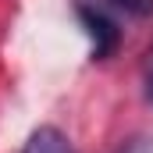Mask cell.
<instances>
[{
  "label": "cell",
  "mask_w": 153,
  "mask_h": 153,
  "mask_svg": "<svg viewBox=\"0 0 153 153\" xmlns=\"http://www.w3.org/2000/svg\"><path fill=\"white\" fill-rule=\"evenodd\" d=\"M75 14L82 22V29H85V36H89V43H93V61H107L121 46V29L111 18V11L100 7V4H85L82 0L75 7Z\"/></svg>",
  "instance_id": "obj_1"
},
{
  "label": "cell",
  "mask_w": 153,
  "mask_h": 153,
  "mask_svg": "<svg viewBox=\"0 0 153 153\" xmlns=\"http://www.w3.org/2000/svg\"><path fill=\"white\" fill-rule=\"evenodd\" d=\"M22 153H78V150H75V143H71L61 128L43 125V128H36V132L29 135V143L22 146Z\"/></svg>",
  "instance_id": "obj_2"
},
{
  "label": "cell",
  "mask_w": 153,
  "mask_h": 153,
  "mask_svg": "<svg viewBox=\"0 0 153 153\" xmlns=\"http://www.w3.org/2000/svg\"><path fill=\"white\" fill-rule=\"evenodd\" d=\"M107 11H117V14H128V18H150L153 14V0H93Z\"/></svg>",
  "instance_id": "obj_3"
},
{
  "label": "cell",
  "mask_w": 153,
  "mask_h": 153,
  "mask_svg": "<svg viewBox=\"0 0 153 153\" xmlns=\"http://www.w3.org/2000/svg\"><path fill=\"white\" fill-rule=\"evenodd\" d=\"M114 153H153V135H132V139L121 143Z\"/></svg>",
  "instance_id": "obj_4"
},
{
  "label": "cell",
  "mask_w": 153,
  "mask_h": 153,
  "mask_svg": "<svg viewBox=\"0 0 153 153\" xmlns=\"http://www.w3.org/2000/svg\"><path fill=\"white\" fill-rule=\"evenodd\" d=\"M143 93L153 103V46H150V53H146V64H143Z\"/></svg>",
  "instance_id": "obj_5"
}]
</instances>
